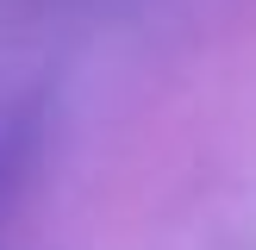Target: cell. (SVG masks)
I'll use <instances>...</instances> for the list:
<instances>
[{
	"mask_svg": "<svg viewBox=\"0 0 256 250\" xmlns=\"http://www.w3.org/2000/svg\"><path fill=\"white\" fill-rule=\"evenodd\" d=\"M44 144H50V94L44 88L0 94V219H6L12 200L25 194Z\"/></svg>",
	"mask_w": 256,
	"mask_h": 250,
	"instance_id": "obj_1",
	"label": "cell"
}]
</instances>
